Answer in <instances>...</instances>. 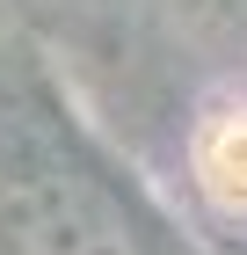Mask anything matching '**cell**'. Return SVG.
<instances>
[{
	"mask_svg": "<svg viewBox=\"0 0 247 255\" xmlns=\"http://www.w3.org/2000/svg\"><path fill=\"white\" fill-rule=\"evenodd\" d=\"M15 255H146L131 219L73 182H37L15 204Z\"/></svg>",
	"mask_w": 247,
	"mask_h": 255,
	"instance_id": "cell-1",
	"label": "cell"
}]
</instances>
